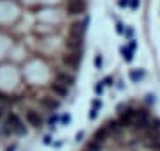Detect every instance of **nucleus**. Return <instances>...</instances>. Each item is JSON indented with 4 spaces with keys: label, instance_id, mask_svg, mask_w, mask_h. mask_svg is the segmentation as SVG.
Here are the masks:
<instances>
[{
    "label": "nucleus",
    "instance_id": "412c9836",
    "mask_svg": "<svg viewBox=\"0 0 160 151\" xmlns=\"http://www.w3.org/2000/svg\"><path fill=\"white\" fill-rule=\"evenodd\" d=\"M43 142H45V144H50V142H52V139H50V137H48V135H46V137H45V140H43Z\"/></svg>",
    "mask_w": 160,
    "mask_h": 151
},
{
    "label": "nucleus",
    "instance_id": "0eeeda50",
    "mask_svg": "<svg viewBox=\"0 0 160 151\" xmlns=\"http://www.w3.org/2000/svg\"><path fill=\"white\" fill-rule=\"evenodd\" d=\"M50 91L53 93V96H55L57 100L68 98V94H69V89L66 87V85H61V84H57V82H52V84H50Z\"/></svg>",
    "mask_w": 160,
    "mask_h": 151
},
{
    "label": "nucleus",
    "instance_id": "4be33fe9",
    "mask_svg": "<svg viewBox=\"0 0 160 151\" xmlns=\"http://www.w3.org/2000/svg\"><path fill=\"white\" fill-rule=\"evenodd\" d=\"M14 149H16V146H11V148H9L7 151H14Z\"/></svg>",
    "mask_w": 160,
    "mask_h": 151
},
{
    "label": "nucleus",
    "instance_id": "ddd939ff",
    "mask_svg": "<svg viewBox=\"0 0 160 151\" xmlns=\"http://www.w3.org/2000/svg\"><path fill=\"white\" fill-rule=\"evenodd\" d=\"M121 53H123V57H125V61L126 62H132V59H133V55H132V52L128 50V48H121Z\"/></svg>",
    "mask_w": 160,
    "mask_h": 151
},
{
    "label": "nucleus",
    "instance_id": "4468645a",
    "mask_svg": "<svg viewBox=\"0 0 160 151\" xmlns=\"http://www.w3.org/2000/svg\"><path fill=\"white\" fill-rule=\"evenodd\" d=\"M94 66H96L98 70L102 68V55H96V59H94Z\"/></svg>",
    "mask_w": 160,
    "mask_h": 151
},
{
    "label": "nucleus",
    "instance_id": "423d86ee",
    "mask_svg": "<svg viewBox=\"0 0 160 151\" xmlns=\"http://www.w3.org/2000/svg\"><path fill=\"white\" fill-rule=\"evenodd\" d=\"M75 80H77V76L69 70H57L55 71V76H53V82H57L61 85H66L68 89L75 85Z\"/></svg>",
    "mask_w": 160,
    "mask_h": 151
},
{
    "label": "nucleus",
    "instance_id": "f3484780",
    "mask_svg": "<svg viewBox=\"0 0 160 151\" xmlns=\"http://www.w3.org/2000/svg\"><path fill=\"white\" fill-rule=\"evenodd\" d=\"M94 91H96V94H102L103 93V85H102V84H98L96 87H94Z\"/></svg>",
    "mask_w": 160,
    "mask_h": 151
},
{
    "label": "nucleus",
    "instance_id": "39448f33",
    "mask_svg": "<svg viewBox=\"0 0 160 151\" xmlns=\"http://www.w3.org/2000/svg\"><path fill=\"white\" fill-rule=\"evenodd\" d=\"M38 105H39L45 112H48V114H53V112H57L59 109H61V101H59L55 96H48V94L38 98Z\"/></svg>",
    "mask_w": 160,
    "mask_h": 151
},
{
    "label": "nucleus",
    "instance_id": "6e6552de",
    "mask_svg": "<svg viewBox=\"0 0 160 151\" xmlns=\"http://www.w3.org/2000/svg\"><path fill=\"white\" fill-rule=\"evenodd\" d=\"M107 139H109V132H107V128L105 126H100L92 134V137H91V140H94V142H100V144H105L107 142Z\"/></svg>",
    "mask_w": 160,
    "mask_h": 151
},
{
    "label": "nucleus",
    "instance_id": "f03ea898",
    "mask_svg": "<svg viewBox=\"0 0 160 151\" xmlns=\"http://www.w3.org/2000/svg\"><path fill=\"white\" fill-rule=\"evenodd\" d=\"M25 123H27V126L34 128V130H41V128L45 126V119L41 116V112L34 107H27L25 109Z\"/></svg>",
    "mask_w": 160,
    "mask_h": 151
},
{
    "label": "nucleus",
    "instance_id": "9b49d317",
    "mask_svg": "<svg viewBox=\"0 0 160 151\" xmlns=\"http://www.w3.org/2000/svg\"><path fill=\"white\" fill-rule=\"evenodd\" d=\"M0 103L11 105V103H14V98H12L11 94H7V93H4V91H0Z\"/></svg>",
    "mask_w": 160,
    "mask_h": 151
},
{
    "label": "nucleus",
    "instance_id": "aec40b11",
    "mask_svg": "<svg viewBox=\"0 0 160 151\" xmlns=\"http://www.w3.org/2000/svg\"><path fill=\"white\" fill-rule=\"evenodd\" d=\"M105 85H112V78H105Z\"/></svg>",
    "mask_w": 160,
    "mask_h": 151
},
{
    "label": "nucleus",
    "instance_id": "20e7f679",
    "mask_svg": "<svg viewBox=\"0 0 160 151\" xmlns=\"http://www.w3.org/2000/svg\"><path fill=\"white\" fill-rule=\"evenodd\" d=\"M82 57H84V55H82V50H80V52H68L61 57V61H62V64L71 71V73H77L80 62H82Z\"/></svg>",
    "mask_w": 160,
    "mask_h": 151
},
{
    "label": "nucleus",
    "instance_id": "2eb2a0df",
    "mask_svg": "<svg viewBox=\"0 0 160 151\" xmlns=\"http://www.w3.org/2000/svg\"><path fill=\"white\" fill-rule=\"evenodd\" d=\"M69 121H71L69 114H64V116H62V123H64V124H69Z\"/></svg>",
    "mask_w": 160,
    "mask_h": 151
},
{
    "label": "nucleus",
    "instance_id": "1a4fd4ad",
    "mask_svg": "<svg viewBox=\"0 0 160 151\" xmlns=\"http://www.w3.org/2000/svg\"><path fill=\"white\" fill-rule=\"evenodd\" d=\"M86 151H103V144H100V142H94V140H87L86 142V148H84Z\"/></svg>",
    "mask_w": 160,
    "mask_h": 151
},
{
    "label": "nucleus",
    "instance_id": "9d476101",
    "mask_svg": "<svg viewBox=\"0 0 160 151\" xmlns=\"http://www.w3.org/2000/svg\"><path fill=\"white\" fill-rule=\"evenodd\" d=\"M100 107H102V101L96 100V101H92V109H91V114H89V119H94L98 116V110H100Z\"/></svg>",
    "mask_w": 160,
    "mask_h": 151
},
{
    "label": "nucleus",
    "instance_id": "a211bd4d",
    "mask_svg": "<svg viewBox=\"0 0 160 151\" xmlns=\"http://www.w3.org/2000/svg\"><path fill=\"white\" fill-rule=\"evenodd\" d=\"M84 139V132H78V134H77V140H82Z\"/></svg>",
    "mask_w": 160,
    "mask_h": 151
},
{
    "label": "nucleus",
    "instance_id": "7ed1b4c3",
    "mask_svg": "<svg viewBox=\"0 0 160 151\" xmlns=\"http://www.w3.org/2000/svg\"><path fill=\"white\" fill-rule=\"evenodd\" d=\"M116 119L119 121L123 130H130L133 124V119H135V107H121Z\"/></svg>",
    "mask_w": 160,
    "mask_h": 151
},
{
    "label": "nucleus",
    "instance_id": "dca6fc26",
    "mask_svg": "<svg viewBox=\"0 0 160 151\" xmlns=\"http://www.w3.org/2000/svg\"><path fill=\"white\" fill-rule=\"evenodd\" d=\"M55 123H57V116H55V117L52 116V117H50V121H48V124H50V126L53 128V126H55Z\"/></svg>",
    "mask_w": 160,
    "mask_h": 151
},
{
    "label": "nucleus",
    "instance_id": "f257e3e1",
    "mask_svg": "<svg viewBox=\"0 0 160 151\" xmlns=\"http://www.w3.org/2000/svg\"><path fill=\"white\" fill-rule=\"evenodd\" d=\"M2 135L4 137H23V135L29 134V128H27V123L18 112L9 110L7 116L4 117V123H2Z\"/></svg>",
    "mask_w": 160,
    "mask_h": 151
},
{
    "label": "nucleus",
    "instance_id": "f8f14e48",
    "mask_svg": "<svg viewBox=\"0 0 160 151\" xmlns=\"http://www.w3.org/2000/svg\"><path fill=\"white\" fill-rule=\"evenodd\" d=\"M130 78L133 82H139L141 78H142V71H137V70H132L130 71Z\"/></svg>",
    "mask_w": 160,
    "mask_h": 151
},
{
    "label": "nucleus",
    "instance_id": "6ab92c4d",
    "mask_svg": "<svg viewBox=\"0 0 160 151\" xmlns=\"http://www.w3.org/2000/svg\"><path fill=\"white\" fill-rule=\"evenodd\" d=\"M139 6V0H132V7H133V9H135V7Z\"/></svg>",
    "mask_w": 160,
    "mask_h": 151
}]
</instances>
